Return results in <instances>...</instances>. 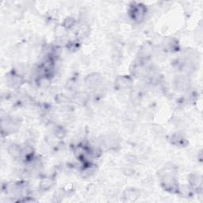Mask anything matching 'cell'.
Masks as SVG:
<instances>
[{"mask_svg": "<svg viewBox=\"0 0 203 203\" xmlns=\"http://www.w3.org/2000/svg\"><path fill=\"white\" fill-rule=\"evenodd\" d=\"M20 149L15 145H12V147H11V149H10V153L12 155V156H20Z\"/></svg>", "mask_w": 203, "mask_h": 203, "instance_id": "2", "label": "cell"}, {"mask_svg": "<svg viewBox=\"0 0 203 203\" xmlns=\"http://www.w3.org/2000/svg\"><path fill=\"white\" fill-rule=\"evenodd\" d=\"M145 15L143 6L138 5L132 9V18L136 21H140Z\"/></svg>", "mask_w": 203, "mask_h": 203, "instance_id": "1", "label": "cell"}]
</instances>
